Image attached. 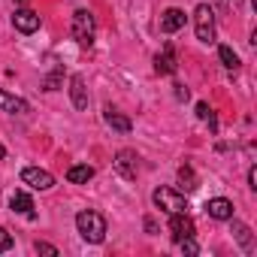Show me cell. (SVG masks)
Returning <instances> with one entry per match:
<instances>
[{
    "label": "cell",
    "instance_id": "6da1fadb",
    "mask_svg": "<svg viewBox=\"0 0 257 257\" xmlns=\"http://www.w3.org/2000/svg\"><path fill=\"white\" fill-rule=\"evenodd\" d=\"M76 230H79V236H82L85 242L100 245V242L106 239V218H103L100 212H94V209H85V212L76 215Z\"/></svg>",
    "mask_w": 257,
    "mask_h": 257
},
{
    "label": "cell",
    "instance_id": "7a4b0ae2",
    "mask_svg": "<svg viewBox=\"0 0 257 257\" xmlns=\"http://www.w3.org/2000/svg\"><path fill=\"white\" fill-rule=\"evenodd\" d=\"M70 31H73V40H76L82 49H88V46L94 43L97 22H94V16H91L88 10H76V13H73V25H70Z\"/></svg>",
    "mask_w": 257,
    "mask_h": 257
},
{
    "label": "cell",
    "instance_id": "3957f363",
    "mask_svg": "<svg viewBox=\"0 0 257 257\" xmlns=\"http://www.w3.org/2000/svg\"><path fill=\"white\" fill-rule=\"evenodd\" d=\"M194 31L200 43H215V10L209 4H200L194 10Z\"/></svg>",
    "mask_w": 257,
    "mask_h": 257
},
{
    "label": "cell",
    "instance_id": "277c9868",
    "mask_svg": "<svg viewBox=\"0 0 257 257\" xmlns=\"http://www.w3.org/2000/svg\"><path fill=\"white\" fill-rule=\"evenodd\" d=\"M152 200H155V206L164 209L167 215H176V212H185V209H188V200H185L179 191H173V188H158V191L152 194Z\"/></svg>",
    "mask_w": 257,
    "mask_h": 257
},
{
    "label": "cell",
    "instance_id": "5b68a950",
    "mask_svg": "<svg viewBox=\"0 0 257 257\" xmlns=\"http://www.w3.org/2000/svg\"><path fill=\"white\" fill-rule=\"evenodd\" d=\"M115 173L121 176V179H137V173H140V158H137V152H131V149H121L118 155H115Z\"/></svg>",
    "mask_w": 257,
    "mask_h": 257
},
{
    "label": "cell",
    "instance_id": "8992f818",
    "mask_svg": "<svg viewBox=\"0 0 257 257\" xmlns=\"http://www.w3.org/2000/svg\"><path fill=\"white\" fill-rule=\"evenodd\" d=\"M22 182L31 185V188H37V191L55 188V176H52L49 170H40V167H25V170H22Z\"/></svg>",
    "mask_w": 257,
    "mask_h": 257
},
{
    "label": "cell",
    "instance_id": "52a82bcc",
    "mask_svg": "<svg viewBox=\"0 0 257 257\" xmlns=\"http://www.w3.org/2000/svg\"><path fill=\"white\" fill-rule=\"evenodd\" d=\"M170 236H173L176 242L194 236V221L188 218V212H176V215H170Z\"/></svg>",
    "mask_w": 257,
    "mask_h": 257
},
{
    "label": "cell",
    "instance_id": "ba28073f",
    "mask_svg": "<svg viewBox=\"0 0 257 257\" xmlns=\"http://www.w3.org/2000/svg\"><path fill=\"white\" fill-rule=\"evenodd\" d=\"M13 25H16V31H22V34H34V31H40V16H37L34 10L22 7V10H16Z\"/></svg>",
    "mask_w": 257,
    "mask_h": 257
},
{
    "label": "cell",
    "instance_id": "9c48e42d",
    "mask_svg": "<svg viewBox=\"0 0 257 257\" xmlns=\"http://www.w3.org/2000/svg\"><path fill=\"white\" fill-rule=\"evenodd\" d=\"M206 215L215 218V221H230L233 218V203L224 200V197H215V200L206 203Z\"/></svg>",
    "mask_w": 257,
    "mask_h": 257
},
{
    "label": "cell",
    "instance_id": "30bf717a",
    "mask_svg": "<svg viewBox=\"0 0 257 257\" xmlns=\"http://www.w3.org/2000/svg\"><path fill=\"white\" fill-rule=\"evenodd\" d=\"M176 67H179V64H176V52H173V46L167 43V46H164V52L155 58V73H161V76H173V73H176Z\"/></svg>",
    "mask_w": 257,
    "mask_h": 257
},
{
    "label": "cell",
    "instance_id": "8fae6325",
    "mask_svg": "<svg viewBox=\"0 0 257 257\" xmlns=\"http://www.w3.org/2000/svg\"><path fill=\"white\" fill-rule=\"evenodd\" d=\"M103 118H106V124L112 127V131H118V134H131V127H134V121L127 118V115H121L118 109H112V106H106L103 109Z\"/></svg>",
    "mask_w": 257,
    "mask_h": 257
},
{
    "label": "cell",
    "instance_id": "7c38bea8",
    "mask_svg": "<svg viewBox=\"0 0 257 257\" xmlns=\"http://www.w3.org/2000/svg\"><path fill=\"white\" fill-rule=\"evenodd\" d=\"M182 28H185V13H182V10L173 7V10H167V13L161 16V31H164V34H176V31H182Z\"/></svg>",
    "mask_w": 257,
    "mask_h": 257
},
{
    "label": "cell",
    "instance_id": "4fadbf2b",
    "mask_svg": "<svg viewBox=\"0 0 257 257\" xmlns=\"http://www.w3.org/2000/svg\"><path fill=\"white\" fill-rule=\"evenodd\" d=\"M70 100L76 109H88V88H85V79L82 76H73L70 79Z\"/></svg>",
    "mask_w": 257,
    "mask_h": 257
},
{
    "label": "cell",
    "instance_id": "5bb4252c",
    "mask_svg": "<svg viewBox=\"0 0 257 257\" xmlns=\"http://www.w3.org/2000/svg\"><path fill=\"white\" fill-rule=\"evenodd\" d=\"M10 206H13V212H19V215H25V218H37V212H34V200H31L25 191H16V194L10 197Z\"/></svg>",
    "mask_w": 257,
    "mask_h": 257
},
{
    "label": "cell",
    "instance_id": "9a60e30c",
    "mask_svg": "<svg viewBox=\"0 0 257 257\" xmlns=\"http://www.w3.org/2000/svg\"><path fill=\"white\" fill-rule=\"evenodd\" d=\"M0 109H4V112H13V115H25V112H31L28 100L13 97V94H7V91H0Z\"/></svg>",
    "mask_w": 257,
    "mask_h": 257
},
{
    "label": "cell",
    "instance_id": "2e32d148",
    "mask_svg": "<svg viewBox=\"0 0 257 257\" xmlns=\"http://www.w3.org/2000/svg\"><path fill=\"white\" fill-rule=\"evenodd\" d=\"M91 179H94V167H88V164H76V167L67 170V182L70 185H88Z\"/></svg>",
    "mask_w": 257,
    "mask_h": 257
},
{
    "label": "cell",
    "instance_id": "e0dca14e",
    "mask_svg": "<svg viewBox=\"0 0 257 257\" xmlns=\"http://www.w3.org/2000/svg\"><path fill=\"white\" fill-rule=\"evenodd\" d=\"M230 221H233V218H230ZM233 236L239 239V245H242V248H245L248 254L254 251V239H251V230H248L245 224H239V221H233Z\"/></svg>",
    "mask_w": 257,
    "mask_h": 257
},
{
    "label": "cell",
    "instance_id": "ac0fdd59",
    "mask_svg": "<svg viewBox=\"0 0 257 257\" xmlns=\"http://www.w3.org/2000/svg\"><path fill=\"white\" fill-rule=\"evenodd\" d=\"M218 58H221V64H224L227 70H239V55H236L230 46H221V49H218Z\"/></svg>",
    "mask_w": 257,
    "mask_h": 257
},
{
    "label": "cell",
    "instance_id": "d6986e66",
    "mask_svg": "<svg viewBox=\"0 0 257 257\" xmlns=\"http://www.w3.org/2000/svg\"><path fill=\"white\" fill-rule=\"evenodd\" d=\"M179 182H182V188L185 191H197L200 185H197V176H194V170L185 164V167H179Z\"/></svg>",
    "mask_w": 257,
    "mask_h": 257
},
{
    "label": "cell",
    "instance_id": "ffe728a7",
    "mask_svg": "<svg viewBox=\"0 0 257 257\" xmlns=\"http://www.w3.org/2000/svg\"><path fill=\"white\" fill-rule=\"evenodd\" d=\"M10 248H13V233H10L7 227H0V254L10 251Z\"/></svg>",
    "mask_w": 257,
    "mask_h": 257
},
{
    "label": "cell",
    "instance_id": "44dd1931",
    "mask_svg": "<svg viewBox=\"0 0 257 257\" xmlns=\"http://www.w3.org/2000/svg\"><path fill=\"white\" fill-rule=\"evenodd\" d=\"M34 248H37V254H46V257H58V248H55V245H49V242H37Z\"/></svg>",
    "mask_w": 257,
    "mask_h": 257
},
{
    "label": "cell",
    "instance_id": "7402d4cb",
    "mask_svg": "<svg viewBox=\"0 0 257 257\" xmlns=\"http://www.w3.org/2000/svg\"><path fill=\"white\" fill-rule=\"evenodd\" d=\"M239 4H242V0H215V7H218V10H224V13L239 10Z\"/></svg>",
    "mask_w": 257,
    "mask_h": 257
},
{
    "label": "cell",
    "instance_id": "603a6c76",
    "mask_svg": "<svg viewBox=\"0 0 257 257\" xmlns=\"http://www.w3.org/2000/svg\"><path fill=\"white\" fill-rule=\"evenodd\" d=\"M179 245H182V251H185V254H197V251H200V245L194 242V236H188V239H182Z\"/></svg>",
    "mask_w": 257,
    "mask_h": 257
},
{
    "label": "cell",
    "instance_id": "cb8c5ba5",
    "mask_svg": "<svg viewBox=\"0 0 257 257\" xmlns=\"http://www.w3.org/2000/svg\"><path fill=\"white\" fill-rule=\"evenodd\" d=\"M58 85H61V73H52V76L43 82V88H46V91H58Z\"/></svg>",
    "mask_w": 257,
    "mask_h": 257
},
{
    "label": "cell",
    "instance_id": "d4e9b609",
    "mask_svg": "<svg viewBox=\"0 0 257 257\" xmlns=\"http://www.w3.org/2000/svg\"><path fill=\"white\" fill-rule=\"evenodd\" d=\"M209 115H212V109H209V103H203V100H200V103H197V118H203V121H206Z\"/></svg>",
    "mask_w": 257,
    "mask_h": 257
},
{
    "label": "cell",
    "instance_id": "484cf974",
    "mask_svg": "<svg viewBox=\"0 0 257 257\" xmlns=\"http://www.w3.org/2000/svg\"><path fill=\"white\" fill-rule=\"evenodd\" d=\"M173 88H176V97H179V100H188V97H191V91H188L185 85H173Z\"/></svg>",
    "mask_w": 257,
    "mask_h": 257
},
{
    "label": "cell",
    "instance_id": "4316f807",
    "mask_svg": "<svg viewBox=\"0 0 257 257\" xmlns=\"http://www.w3.org/2000/svg\"><path fill=\"white\" fill-rule=\"evenodd\" d=\"M248 188H254V191H257V170H254V167L248 170Z\"/></svg>",
    "mask_w": 257,
    "mask_h": 257
},
{
    "label": "cell",
    "instance_id": "83f0119b",
    "mask_svg": "<svg viewBox=\"0 0 257 257\" xmlns=\"http://www.w3.org/2000/svg\"><path fill=\"white\" fill-rule=\"evenodd\" d=\"M146 233H158V221L155 218H146Z\"/></svg>",
    "mask_w": 257,
    "mask_h": 257
},
{
    "label": "cell",
    "instance_id": "f1b7e54d",
    "mask_svg": "<svg viewBox=\"0 0 257 257\" xmlns=\"http://www.w3.org/2000/svg\"><path fill=\"white\" fill-rule=\"evenodd\" d=\"M0 158H7V149H4V146H0Z\"/></svg>",
    "mask_w": 257,
    "mask_h": 257
},
{
    "label": "cell",
    "instance_id": "f546056e",
    "mask_svg": "<svg viewBox=\"0 0 257 257\" xmlns=\"http://www.w3.org/2000/svg\"><path fill=\"white\" fill-rule=\"evenodd\" d=\"M19 4H28V0H19Z\"/></svg>",
    "mask_w": 257,
    "mask_h": 257
}]
</instances>
